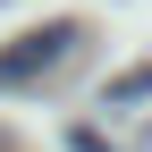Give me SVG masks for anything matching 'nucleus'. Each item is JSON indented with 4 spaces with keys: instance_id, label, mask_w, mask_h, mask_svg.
Here are the masks:
<instances>
[{
    "instance_id": "obj_1",
    "label": "nucleus",
    "mask_w": 152,
    "mask_h": 152,
    "mask_svg": "<svg viewBox=\"0 0 152 152\" xmlns=\"http://www.w3.org/2000/svg\"><path fill=\"white\" fill-rule=\"evenodd\" d=\"M76 51V26H42V34H17L9 51H0V93H17V85H34V76H51Z\"/></svg>"
},
{
    "instance_id": "obj_2",
    "label": "nucleus",
    "mask_w": 152,
    "mask_h": 152,
    "mask_svg": "<svg viewBox=\"0 0 152 152\" xmlns=\"http://www.w3.org/2000/svg\"><path fill=\"white\" fill-rule=\"evenodd\" d=\"M152 93V68H135V76H118V85H110V102H144Z\"/></svg>"
}]
</instances>
